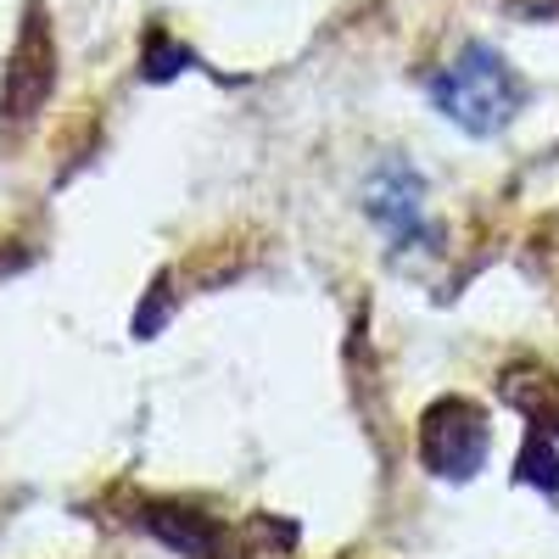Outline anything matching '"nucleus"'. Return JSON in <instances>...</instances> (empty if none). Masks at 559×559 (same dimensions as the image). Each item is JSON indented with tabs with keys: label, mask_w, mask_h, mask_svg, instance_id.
I'll return each mask as SVG.
<instances>
[{
	"label": "nucleus",
	"mask_w": 559,
	"mask_h": 559,
	"mask_svg": "<svg viewBox=\"0 0 559 559\" xmlns=\"http://www.w3.org/2000/svg\"><path fill=\"white\" fill-rule=\"evenodd\" d=\"M431 96L437 107L471 134H498L509 118L521 112L526 102V84L515 79V68H509L498 51H487V45H471V51H459L453 68H442L431 79Z\"/></svg>",
	"instance_id": "nucleus-1"
},
{
	"label": "nucleus",
	"mask_w": 559,
	"mask_h": 559,
	"mask_svg": "<svg viewBox=\"0 0 559 559\" xmlns=\"http://www.w3.org/2000/svg\"><path fill=\"white\" fill-rule=\"evenodd\" d=\"M419 459H426L431 476L471 481L487 464V419H481V408L464 403V397L431 403L426 419H419Z\"/></svg>",
	"instance_id": "nucleus-2"
},
{
	"label": "nucleus",
	"mask_w": 559,
	"mask_h": 559,
	"mask_svg": "<svg viewBox=\"0 0 559 559\" xmlns=\"http://www.w3.org/2000/svg\"><path fill=\"white\" fill-rule=\"evenodd\" d=\"M51 34H45V17H39V0L28 7V28L12 51V73H7V118H34L51 96Z\"/></svg>",
	"instance_id": "nucleus-3"
},
{
	"label": "nucleus",
	"mask_w": 559,
	"mask_h": 559,
	"mask_svg": "<svg viewBox=\"0 0 559 559\" xmlns=\"http://www.w3.org/2000/svg\"><path fill=\"white\" fill-rule=\"evenodd\" d=\"M369 213H376L397 241H408L419 229V179L403 174V168H386L381 185H376V202H369Z\"/></svg>",
	"instance_id": "nucleus-4"
},
{
	"label": "nucleus",
	"mask_w": 559,
	"mask_h": 559,
	"mask_svg": "<svg viewBox=\"0 0 559 559\" xmlns=\"http://www.w3.org/2000/svg\"><path fill=\"white\" fill-rule=\"evenodd\" d=\"M140 526H152L163 543H174L179 554H191V559H207L218 548V526L207 515H191V509H146Z\"/></svg>",
	"instance_id": "nucleus-5"
},
{
	"label": "nucleus",
	"mask_w": 559,
	"mask_h": 559,
	"mask_svg": "<svg viewBox=\"0 0 559 559\" xmlns=\"http://www.w3.org/2000/svg\"><path fill=\"white\" fill-rule=\"evenodd\" d=\"M185 62H191V51H174L163 34H152V51H146V73H152V79H168V73H179Z\"/></svg>",
	"instance_id": "nucleus-6"
},
{
	"label": "nucleus",
	"mask_w": 559,
	"mask_h": 559,
	"mask_svg": "<svg viewBox=\"0 0 559 559\" xmlns=\"http://www.w3.org/2000/svg\"><path fill=\"white\" fill-rule=\"evenodd\" d=\"M532 12H559V0H526Z\"/></svg>",
	"instance_id": "nucleus-7"
}]
</instances>
